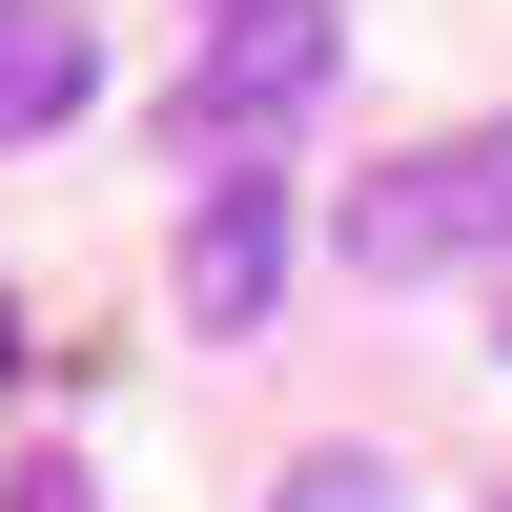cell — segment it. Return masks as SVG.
Listing matches in <instances>:
<instances>
[{
    "label": "cell",
    "mask_w": 512,
    "mask_h": 512,
    "mask_svg": "<svg viewBox=\"0 0 512 512\" xmlns=\"http://www.w3.org/2000/svg\"><path fill=\"white\" fill-rule=\"evenodd\" d=\"M492 246H512V123H451V144L369 164V185L328 205V267L349 287H451V267H492Z\"/></svg>",
    "instance_id": "obj_1"
},
{
    "label": "cell",
    "mask_w": 512,
    "mask_h": 512,
    "mask_svg": "<svg viewBox=\"0 0 512 512\" xmlns=\"http://www.w3.org/2000/svg\"><path fill=\"white\" fill-rule=\"evenodd\" d=\"M328 62H349V21H328V0H205L185 82H164V144H185V164H246L267 123L328 103Z\"/></svg>",
    "instance_id": "obj_2"
},
{
    "label": "cell",
    "mask_w": 512,
    "mask_h": 512,
    "mask_svg": "<svg viewBox=\"0 0 512 512\" xmlns=\"http://www.w3.org/2000/svg\"><path fill=\"white\" fill-rule=\"evenodd\" d=\"M185 308H205V349H246V328L287 308V185H246V164H226V185L185 205Z\"/></svg>",
    "instance_id": "obj_3"
},
{
    "label": "cell",
    "mask_w": 512,
    "mask_h": 512,
    "mask_svg": "<svg viewBox=\"0 0 512 512\" xmlns=\"http://www.w3.org/2000/svg\"><path fill=\"white\" fill-rule=\"evenodd\" d=\"M82 103H103V41L62 0H0V144H62Z\"/></svg>",
    "instance_id": "obj_4"
},
{
    "label": "cell",
    "mask_w": 512,
    "mask_h": 512,
    "mask_svg": "<svg viewBox=\"0 0 512 512\" xmlns=\"http://www.w3.org/2000/svg\"><path fill=\"white\" fill-rule=\"evenodd\" d=\"M267 512H410V472H390V451H308Z\"/></svg>",
    "instance_id": "obj_5"
},
{
    "label": "cell",
    "mask_w": 512,
    "mask_h": 512,
    "mask_svg": "<svg viewBox=\"0 0 512 512\" xmlns=\"http://www.w3.org/2000/svg\"><path fill=\"white\" fill-rule=\"evenodd\" d=\"M0 512H103V492H82V472H62V451H41V472H21V492H0Z\"/></svg>",
    "instance_id": "obj_6"
},
{
    "label": "cell",
    "mask_w": 512,
    "mask_h": 512,
    "mask_svg": "<svg viewBox=\"0 0 512 512\" xmlns=\"http://www.w3.org/2000/svg\"><path fill=\"white\" fill-rule=\"evenodd\" d=\"M0 369H21V308H0Z\"/></svg>",
    "instance_id": "obj_7"
},
{
    "label": "cell",
    "mask_w": 512,
    "mask_h": 512,
    "mask_svg": "<svg viewBox=\"0 0 512 512\" xmlns=\"http://www.w3.org/2000/svg\"><path fill=\"white\" fill-rule=\"evenodd\" d=\"M492 512H512V492H492Z\"/></svg>",
    "instance_id": "obj_8"
}]
</instances>
